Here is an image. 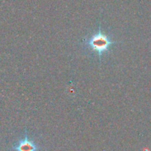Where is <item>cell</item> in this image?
Segmentation results:
<instances>
[{"label":"cell","mask_w":151,"mask_h":151,"mask_svg":"<svg viewBox=\"0 0 151 151\" xmlns=\"http://www.w3.org/2000/svg\"><path fill=\"white\" fill-rule=\"evenodd\" d=\"M117 44L116 41H113L110 36L102 31L100 26L96 33L93 34L83 41V46L96 53L99 58H102L104 54L110 51L111 47Z\"/></svg>","instance_id":"cell-1"},{"label":"cell","mask_w":151,"mask_h":151,"mask_svg":"<svg viewBox=\"0 0 151 151\" xmlns=\"http://www.w3.org/2000/svg\"><path fill=\"white\" fill-rule=\"evenodd\" d=\"M41 149L35 142L31 139L25 131L24 137L19 140L12 148L13 151H39Z\"/></svg>","instance_id":"cell-2"}]
</instances>
